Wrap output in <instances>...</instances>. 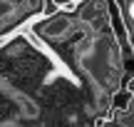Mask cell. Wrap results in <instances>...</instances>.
Wrapping results in <instances>:
<instances>
[{"label":"cell","mask_w":134,"mask_h":127,"mask_svg":"<svg viewBox=\"0 0 134 127\" xmlns=\"http://www.w3.org/2000/svg\"><path fill=\"white\" fill-rule=\"evenodd\" d=\"M70 28H72L70 18H67V15H57V18L47 20V23L42 25V33L47 35V38H62V35L70 33Z\"/></svg>","instance_id":"cell-1"},{"label":"cell","mask_w":134,"mask_h":127,"mask_svg":"<svg viewBox=\"0 0 134 127\" xmlns=\"http://www.w3.org/2000/svg\"><path fill=\"white\" fill-rule=\"evenodd\" d=\"M10 13H13V5H10V3H0V20L8 18Z\"/></svg>","instance_id":"cell-3"},{"label":"cell","mask_w":134,"mask_h":127,"mask_svg":"<svg viewBox=\"0 0 134 127\" xmlns=\"http://www.w3.org/2000/svg\"><path fill=\"white\" fill-rule=\"evenodd\" d=\"M18 105H20V110H23V115H25V117H30V120L40 115V107L35 105V100L25 97V95H18Z\"/></svg>","instance_id":"cell-2"},{"label":"cell","mask_w":134,"mask_h":127,"mask_svg":"<svg viewBox=\"0 0 134 127\" xmlns=\"http://www.w3.org/2000/svg\"><path fill=\"white\" fill-rule=\"evenodd\" d=\"M25 3H27V8H32V10L42 8V0H25Z\"/></svg>","instance_id":"cell-4"}]
</instances>
